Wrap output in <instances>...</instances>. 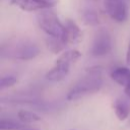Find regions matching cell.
<instances>
[{
    "label": "cell",
    "mask_w": 130,
    "mask_h": 130,
    "mask_svg": "<svg viewBox=\"0 0 130 130\" xmlns=\"http://www.w3.org/2000/svg\"><path fill=\"white\" fill-rule=\"evenodd\" d=\"M114 111L116 117L120 121H125L130 113V106L124 98H118L114 103Z\"/></svg>",
    "instance_id": "obj_10"
},
{
    "label": "cell",
    "mask_w": 130,
    "mask_h": 130,
    "mask_svg": "<svg viewBox=\"0 0 130 130\" xmlns=\"http://www.w3.org/2000/svg\"><path fill=\"white\" fill-rule=\"evenodd\" d=\"M39 52L40 50L36 44L28 41H20L10 46L7 56L18 60H30L38 56Z\"/></svg>",
    "instance_id": "obj_5"
},
{
    "label": "cell",
    "mask_w": 130,
    "mask_h": 130,
    "mask_svg": "<svg viewBox=\"0 0 130 130\" xmlns=\"http://www.w3.org/2000/svg\"><path fill=\"white\" fill-rule=\"evenodd\" d=\"M70 130H75V129H70Z\"/></svg>",
    "instance_id": "obj_19"
},
{
    "label": "cell",
    "mask_w": 130,
    "mask_h": 130,
    "mask_svg": "<svg viewBox=\"0 0 130 130\" xmlns=\"http://www.w3.org/2000/svg\"><path fill=\"white\" fill-rule=\"evenodd\" d=\"M37 22L40 28L47 35L52 37H62L64 31V23H62L57 14L50 8L40 10L37 14Z\"/></svg>",
    "instance_id": "obj_3"
},
{
    "label": "cell",
    "mask_w": 130,
    "mask_h": 130,
    "mask_svg": "<svg viewBox=\"0 0 130 130\" xmlns=\"http://www.w3.org/2000/svg\"><path fill=\"white\" fill-rule=\"evenodd\" d=\"M124 91H125L126 95H127L128 98H130V83H129V84H127V85L125 86V88H124Z\"/></svg>",
    "instance_id": "obj_17"
},
{
    "label": "cell",
    "mask_w": 130,
    "mask_h": 130,
    "mask_svg": "<svg viewBox=\"0 0 130 130\" xmlns=\"http://www.w3.org/2000/svg\"><path fill=\"white\" fill-rule=\"evenodd\" d=\"M62 38L67 45L78 44L82 41V30L79 28L75 21L67 19L64 22V31Z\"/></svg>",
    "instance_id": "obj_8"
},
{
    "label": "cell",
    "mask_w": 130,
    "mask_h": 130,
    "mask_svg": "<svg viewBox=\"0 0 130 130\" xmlns=\"http://www.w3.org/2000/svg\"><path fill=\"white\" fill-rule=\"evenodd\" d=\"M113 48L111 34L106 28H100L93 38L90 53L95 57H102L109 54Z\"/></svg>",
    "instance_id": "obj_4"
},
{
    "label": "cell",
    "mask_w": 130,
    "mask_h": 130,
    "mask_svg": "<svg viewBox=\"0 0 130 130\" xmlns=\"http://www.w3.org/2000/svg\"><path fill=\"white\" fill-rule=\"evenodd\" d=\"M46 44L49 50L54 54L60 53L65 49L66 46H68L62 37H52V36H48L46 38Z\"/></svg>",
    "instance_id": "obj_11"
},
{
    "label": "cell",
    "mask_w": 130,
    "mask_h": 130,
    "mask_svg": "<svg viewBox=\"0 0 130 130\" xmlns=\"http://www.w3.org/2000/svg\"><path fill=\"white\" fill-rule=\"evenodd\" d=\"M83 21L86 24L89 25H95L99 23V16L95 11L93 10H87L83 13Z\"/></svg>",
    "instance_id": "obj_14"
},
{
    "label": "cell",
    "mask_w": 130,
    "mask_h": 130,
    "mask_svg": "<svg viewBox=\"0 0 130 130\" xmlns=\"http://www.w3.org/2000/svg\"><path fill=\"white\" fill-rule=\"evenodd\" d=\"M111 78L119 85L125 87L130 83V68L126 66L115 67L111 71Z\"/></svg>",
    "instance_id": "obj_9"
},
{
    "label": "cell",
    "mask_w": 130,
    "mask_h": 130,
    "mask_svg": "<svg viewBox=\"0 0 130 130\" xmlns=\"http://www.w3.org/2000/svg\"><path fill=\"white\" fill-rule=\"evenodd\" d=\"M20 130H37V129H32V128H27V127H24V128H22V129H20Z\"/></svg>",
    "instance_id": "obj_18"
},
{
    "label": "cell",
    "mask_w": 130,
    "mask_h": 130,
    "mask_svg": "<svg viewBox=\"0 0 130 130\" xmlns=\"http://www.w3.org/2000/svg\"><path fill=\"white\" fill-rule=\"evenodd\" d=\"M24 123H19L11 119H1L0 122V129L1 130H20L24 128Z\"/></svg>",
    "instance_id": "obj_13"
},
{
    "label": "cell",
    "mask_w": 130,
    "mask_h": 130,
    "mask_svg": "<svg viewBox=\"0 0 130 130\" xmlns=\"http://www.w3.org/2000/svg\"><path fill=\"white\" fill-rule=\"evenodd\" d=\"M126 63L128 65H130V42L128 44V47H127V52H126Z\"/></svg>",
    "instance_id": "obj_16"
},
{
    "label": "cell",
    "mask_w": 130,
    "mask_h": 130,
    "mask_svg": "<svg viewBox=\"0 0 130 130\" xmlns=\"http://www.w3.org/2000/svg\"><path fill=\"white\" fill-rule=\"evenodd\" d=\"M103 84L101 67H91L87 69V74L81 78L68 91L66 99L68 101H75L87 94L94 93L100 90Z\"/></svg>",
    "instance_id": "obj_1"
},
{
    "label": "cell",
    "mask_w": 130,
    "mask_h": 130,
    "mask_svg": "<svg viewBox=\"0 0 130 130\" xmlns=\"http://www.w3.org/2000/svg\"><path fill=\"white\" fill-rule=\"evenodd\" d=\"M81 56V53L76 50H67L63 52L55 61L54 66L46 73V78L50 81H61L63 80L70 71V66L75 63Z\"/></svg>",
    "instance_id": "obj_2"
},
{
    "label": "cell",
    "mask_w": 130,
    "mask_h": 130,
    "mask_svg": "<svg viewBox=\"0 0 130 130\" xmlns=\"http://www.w3.org/2000/svg\"><path fill=\"white\" fill-rule=\"evenodd\" d=\"M17 118L20 122L24 123V124H30V123H35L38 121H41V117L31 112V111H26V110H20L17 112Z\"/></svg>",
    "instance_id": "obj_12"
},
{
    "label": "cell",
    "mask_w": 130,
    "mask_h": 130,
    "mask_svg": "<svg viewBox=\"0 0 130 130\" xmlns=\"http://www.w3.org/2000/svg\"><path fill=\"white\" fill-rule=\"evenodd\" d=\"M59 0H10V3L23 11H40L55 6Z\"/></svg>",
    "instance_id": "obj_7"
},
{
    "label": "cell",
    "mask_w": 130,
    "mask_h": 130,
    "mask_svg": "<svg viewBox=\"0 0 130 130\" xmlns=\"http://www.w3.org/2000/svg\"><path fill=\"white\" fill-rule=\"evenodd\" d=\"M17 82V78L14 75H6V76H2L1 77V81H0V88L4 89V88H8L11 87L12 85H14Z\"/></svg>",
    "instance_id": "obj_15"
},
{
    "label": "cell",
    "mask_w": 130,
    "mask_h": 130,
    "mask_svg": "<svg viewBox=\"0 0 130 130\" xmlns=\"http://www.w3.org/2000/svg\"><path fill=\"white\" fill-rule=\"evenodd\" d=\"M106 13L116 22H124L128 17V7L124 0H105Z\"/></svg>",
    "instance_id": "obj_6"
}]
</instances>
